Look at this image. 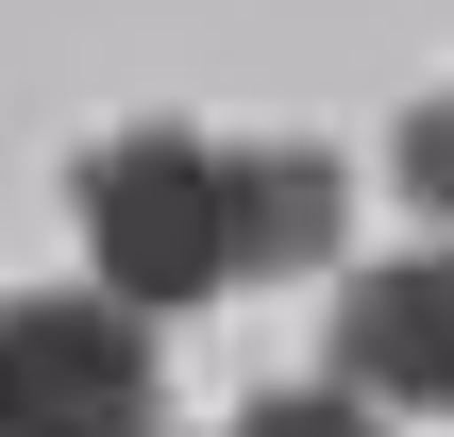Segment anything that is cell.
<instances>
[{
	"label": "cell",
	"mask_w": 454,
	"mask_h": 437,
	"mask_svg": "<svg viewBox=\"0 0 454 437\" xmlns=\"http://www.w3.org/2000/svg\"><path fill=\"white\" fill-rule=\"evenodd\" d=\"M337 152L303 135H101L84 152V253H101V303L168 320V303H219V286H270V269H320L337 253Z\"/></svg>",
	"instance_id": "1"
},
{
	"label": "cell",
	"mask_w": 454,
	"mask_h": 437,
	"mask_svg": "<svg viewBox=\"0 0 454 437\" xmlns=\"http://www.w3.org/2000/svg\"><path fill=\"white\" fill-rule=\"evenodd\" d=\"M152 320L101 286H17L0 303V437H152Z\"/></svg>",
	"instance_id": "2"
},
{
	"label": "cell",
	"mask_w": 454,
	"mask_h": 437,
	"mask_svg": "<svg viewBox=\"0 0 454 437\" xmlns=\"http://www.w3.org/2000/svg\"><path fill=\"white\" fill-rule=\"evenodd\" d=\"M320 387H354V404H454V253H387V269H354L337 286V320H320Z\"/></svg>",
	"instance_id": "3"
},
{
	"label": "cell",
	"mask_w": 454,
	"mask_h": 437,
	"mask_svg": "<svg viewBox=\"0 0 454 437\" xmlns=\"http://www.w3.org/2000/svg\"><path fill=\"white\" fill-rule=\"evenodd\" d=\"M219 437H387V404H354V387H270V404H236Z\"/></svg>",
	"instance_id": "4"
},
{
	"label": "cell",
	"mask_w": 454,
	"mask_h": 437,
	"mask_svg": "<svg viewBox=\"0 0 454 437\" xmlns=\"http://www.w3.org/2000/svg\"><path fill=\"white\" fill-rule=\"evenodd\" d=\"M404 202H421V219H454V84L404 118Z\"/></svg>",
	"instance_id": "5"
}]
</instances>
